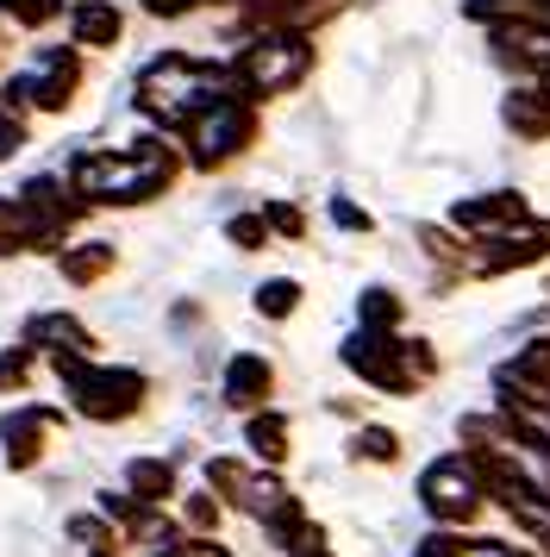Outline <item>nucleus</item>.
Masks as SVG:
<instances>
[{
    "label": "nucleus",
    "mask_w": 550,
    "mask_h": 557,
    "mask_svg": "<svg viewBox=\"0 0 550 557\" xmlns=\"http://www.w3.org/2000/svg\"><path fill=\"white\" fill-rule=\"evenodd\" d=\"M332 220H338V226H350V232L370 226V213H363V207H350V201H332Z\"/></svg>",
    "instance_id": "c756f323"
},
{
    "label": "nucleus",
    "mask_w": 550,
    "mask_h": 557,
    "mask_svg": "<svg viewBox=\"0 0 550 557\" xmlns=\"http://www.w3.org/2000/svg\"><path fill=\"white\" fill-rule=\"evenodd\" d=\"M95 557H120V545H100V552Z\"/></svg>",
    "instance_id": "2f4dec72"
},
{
    "label": "nucleus",
    "mask_w": 550,
    "mask_h": 557,
    "mask_svg": "<svg viewBox=\"0 0 550 557\" xmlns=\"http://www.w3.org/2000/svg\"><path fill=\"white\" fill-rule=\"evenodd\" d=\"M0 251H38V232H32V213L25 201H0Z\"/></svg>",
    "instance_id": "a211bd4d"
},
{
    "label": "nucleus",
    "mask_w": 550,
    "mask_h": 557,
    "mask_svg": "<svg viewBox=\"0 0 550 557\" xmlns=\"http://www.w3.org/2000/svg\"><path fill=\"white\" fill-rule=\"evenodd\" d=\"M270 388H275L270 357L238 351L232 363H225V401H232V407H263V401H270Z\"/></svg>",
    "instance_id": "f8f14e48"
},
{
    "label": "nucleus",
    "mask_w": 550,
    "mask_h": 557,
    "mask_svg": "<svg viewBox=\"0 0 550 557\" xmlns=\"http://www.w3.org/2000/svg\"><path fill=\"white\" fill-rule=\"evenodd\" d=\"M25 145V126H20V107H7L0 101V163H7V157L20 151Z\"/></svg>",
    "instance_id": "a878e982"
},
{
    "label": "nucleus",
    "mask_w": 550,
    "mask_h": 557,
    "mask_svg": "<svg viewBox=\"0 0 550 557\" xmlns=\"http://www.w3.org/2000/svg\"><path fill=\"white\" fill-rule=\"evenodd\" d=\"M57 376L70 388L75 413H88L100 426H113V420H132L138 407H145V388L150 382L138 370H100L88 357H57Z\"/></svg>",
    "instance_id": "7ed1b4c3"
},
{
    "label": "nucleus",
    "mask_w": 550,
    "mask_h": 557,
    "mask_svg": "<svg viewBox=\"0 0 550 557\" xmlns=\"http://www.w3.org/2000/svg\"><path fill=\"white\" fill-rule=\"evenodd\" d=\"M207 482L220 488L232 507H245V513H257V520H270L275 507L288 502V488L275 476H257V470H245V463H232V457H213L207 463Z\"/></svg>",
    "instance_id": "1a4fd4ad"
},
{
    "label": "nucleus",
    "mask_w": 550,
    "mask_h": 557,
    "mask_svg": "<svg viewBox=\"0 0 550 557\" xmlns=\"http://www.w3.org/2000/svg\"><path fill=\"white\" fill-rule=\"evenodd\" d=\"M313 70V51L300 45L295 32H270V38H250L245 51H238V63H232V76H238V88L245 95H288L300 76Z\"/></svg>",
    "instance_id": "20e7f679"
},
{
    "label": "nucleus",
    "mask_w": 550,
    "mask_h": 557,
    "mask_svg": "<svg viewBox=\"0 0 550 557\" xmlns=\"http://www.w3.org/2000/svg\"><path fill=\"white\" fill-rule=\"evenodd\" d=\"M70 32H75V45H88V51H107V45H120L125 20H120V7H113V0H75Z\"/></svg>",
    "instance_id": "ddd939ff"
},
{
    "label": "nucleus",
    "mask_w": 550,
    "mask_h": 557,
    "mask_svg": "<svg viewBox=\"0 0 550 557\" xmlns=\"http://www.w3.org/2000/svg\"><path fill=\"white\" fill-rule=\"evenodd\" d=\"M50 426H57V413H50V407H13V413L0 420V445H7V463H13V470H32V463L45 457Z\"/></svg>",
    "instance_id": "9d476101"
},
{
    "label": "nucleus",
    "mask_w": 550,
    "mask_h": 557,
    "mask_svg": "<svg viewBox=\"0 0 550 557\" xmlns=\"http://www.w3.org/2000/svg\"><path fill=\"white\" fill-rule=\"evenodd\" d=\"M500 245H507V251H488V257H482V270H488V276L513 270V263H532V257H550V226L513 232V238H500Z\"/></svg>",
    "instance_id": "2eb2a0df"
},
{
    "label": "nucleus",
    "mask_w": 550,
    "mask_h": 557,
    "mask_svg": "<svg viewBox=\"0 0 550 557\" xmlns=\"http://www.w3.org/2000/svg\"><path fill=\"white\" fill-rule=\"evenodd\" d=\"M20 201H25V213H32V232H38V251H63V238H70V226H75V213L88 201H70V188L57 176H32L20 188Z\"/></svg>",
    "instance_id": "0eeeda50"
},
{
    "label": "nucleus",
    "mask_w": 550,
    "mask_h": 557,
    "mask_svg": "<svg viewBox=\"0 0 550 557\" xmlns=\"http://www.w3.org/2000/svg\"><path fill=\"white\" fill-rule=\"evenodd\" d=\"M425 507L438 513V520H463V513H475V502H482V470H475V457H445V463H432L425 470Z\"/></svg>",
    "instance_id": "6e6552de"
},
{
    "label": "nucleus",
    "mask_w": 550,
    "mask_h": 557,
    "mask_svg": "<svg viewBox=\"0 0 550 557\" xmlns=\"http://www.w3.org/2000/svg\"><path fill=\"white\" fill-rule=\"evenodd\" d=\"M245 445H250V451H257V457H263V463H282V457H288V420H282V413H270V407H263V413L250 420Z\"/></svg>",
    "instance_id": "dca6fc26"
},
{
    "label": "nucleus",
    "mask_w": 550,
    "mask_h": 557,
    "mask_svg": "<svg viewBox=\"0 0 550 557\" xmlns=\"http://www.w3.org/2000/svg\"><path fill=\"white\" fill-rule=\"evenodd\" d=\"M263 220H270V232H288V238H300V232H307L300 207H288V201H270V207H263Z\"/></svg>",
    "instance_id": "bb28decb"
},
{
    "label": "nucleus",
    "mask_w": 550,
    "mask_h": 557,
    "mask_svg": "<svg viewBox=\"0 0 550 557\" xmlns=\"http://www.w3.org/2000/svg\"><path fill=\"white\" fill-rule=\"evenodd\" d=\"M175 182V151L163 138H138L132 151H82L70 163V188L100 207H138Z\"/></svg>",
    "instance_id": "f257e3e1"
},
{
    "label": "nucleus",
    "mask_w": 550,
    "mask_h": 557,
    "mask_svg": "<svg viewBox=\"0 0 550 557\" xmlns=\"http://www.w3.org/2000/svg\"><path fill=\"white\" fill-rule=\"evenodd\" d=\"M232 88H238L232 70L188 63V57H157L145 76H138V113H150L157 126H188L200 107L225 101Z\"/></svg>",
    "instance_id": "f03ea898"
},
{
    "label": "nucleus",
    "mask_w": 550,
    "mask_h": 557,
    "mask_svg": "<svg viewBox=\"0 0 550 557\" xmlns=\"http://www.w3.org/2000/svg\"><path fill=\"white\" fill-rule=\"evenodd\" d=\"M395 320H400V301L388 288H370L363 295V326H395Z\"/></svg>",
    "instance_id": "393cba45"
},
{
    "label": "nucleus",
    "mask_w": 550,
    "mask_h": 557,
    "mask_svg": "<svg viewBox=\"0 0 550 557\" xmlns=\"http://www.w3.org/2000/svg\"><path fill=\"white\" fill-rule=\"evenodd\" d=\"M32 357H38V345H13V351L0 357V395L25 388V376H32Z\"/></svg>",
    "instance_id": "5701e85b"
},
{
    "label": "nucleus",
    "mask_w": 550,
    "mask_h": 557,
    "mask_svg": "<svg viewBox=\"0 0 550 557\" xmlns=\"http://www.w3.org/2000/svg\"><path fill=\"white\" fill-rule=\"evenodd\" d=\"M200 0H145V13H157V20H182V13H195Z\"/></svg>",
    "instance_id": "c85d7f7f"
},
{
    "label": "nucleus",
    "mask_w": 550,
    "mask_h": 557,
    "mask_svg": "<svg viewBox=\"0 0 550 557\" xmlns=\"http://www.w3.org/2000/svg\"><path fill=\"white\" fill-rule=\"evenodd\" d=\"M25 345H38V351H50V357H88L95 351V338H88V326H82L75 313H32Z\"/></svg>",
    "instance_id": "9b49d317"
},
{
    "label": "nucleus",
    "mask_w": 550,
    "mask_h": 557,
    "mask_svg": "<svg viewBox=\"0 0 550 557\" xmlns=\"http://www.w3.org/2000/svg\"><path fill=\"white\" fill-rule=\"evenodd\" d=\"M395 451H400V438H395V432H382V426L357 432V457H370V463H395Z\"/></svg>",
    "instance_id": "b1692460"
},
{
    "label": "nucleus",
    "mask_w": 550,
    "mask_h": 557,
    "mask_svg": "<svg viewBox=\"0 0 550 557\" xmlns=\"http://www.w3.org/2000/svg\"><path fill=\"white\" fill-rule=\"evenodd\" d=\"M525 213V201L520 195H500V201H463V213H457V220H463V226H507V220H520Z\"/></svg>",
    "instance_id": "6ab92c4d"
},
{
    "label": "nucleus",
    "mask_w": 550,
    "mask_h": 557,
    "mask_svg": "<svg viewBox=\"0 0 550 557\" xmlns=\"http://www.w3.org/2000/svg\"><path fill=\"white\" fill-rule=\"evenodd\" d=\"M545 95H550V88H545Z\"/></svg>",
    "instance_id": "473e14b6"
},
{
    "label": "nucleus",
    "mask_w": 550,
    "mask_h": 557,
    "mask_svg": "<svg viewBox=\"0 0 550 557\" xmlns=\"http://www.w3.org/2000/svg\"><path fill=\"white\" fill-rule=\"evenodd\" d=\"M182 132H188V157H195V170H220V163H232V157L257 138V113H250V101L225 95V101L200 107Z\"/></svg>",
    "instance_id": "39448f33"
},
{
    "label": "nucleus",
    "mask_w": 550,
    "mask_h": 557,
    "mask_svg": "<svg viewBox=\"0 0 550 557\" xmlns=\"http://www.w3.org/2000/svg\"><path fill=\"white\" fill-rule=\"evenodd\" d=\"M125 482H132V495H138V502H170V495H175V463H170V457H132Z\"/></svg>",
    "instance_id": "4468645a"
},
{
    "label": "nucleus",
    "mask_w": 550,
    "mask_h": 557,
    "mask_svg": "<svg viewBox=\"0 0 550 557\" xmlns=\"http://www.w3.org/2000/svg\"><path fill=\"white\" fill-rule=\"evenodd\" d=\"M75 88H82V57L70 45H57V51L38 57V70L32 76H13L0 88V101L7 107H45V113H63L75 101Z\"/></svg>",
    "instance_id": "423d86ee"
},
{
    "label": "nucleus",
    "mask_w": 550,
    "mask_h": 557,
    "mask_svg": "<svg viewBox=\"0 0 550 557\" xmlns=\"http://www.w3.org/2000/svg\"><path fill=\"white\" fill-rule=\"evenodd\" d=\"M225 238H232L238 251H263V245H270V220H263V213H238V220H225Z\"/></svg>",
    "instance_id": "4be33fe9"
},
{
    "label": "nucleus",
    "mask_w": 550,
    "mask_h": 557,
    "mask_svg": "<svg viewBox=\"0 0 550 557\" xmlns=\"http://www.w3.org/2000/svg\"><path fill=\"white\" fill-rule=\"evenodd\" d=\"M182 557H232V552H225V545H213V539L200 532V539H182Z\"/></svg>",
    "instance_id": "7c9ffc66"
},
{
    "label": "nucleus",
    "mask_w": 550,
    "mask_h": 557,
    "mask_svg": "<svg viewBox=\"0 0 550 557\" xmlns=\"http://www.w3.org/2000/svg\"><path fill=\"white\" fill-rule=\"evenodd\" d=\"M57 263H63L70 282H100L107 270H113V245H75V251H63Z\"/></svg>",
    "instance_id": "f3484780"
},
{
    "label": "nucleus",
    "mask_w": 550,
    "mask_h": 557,
    "mask_svg": "<svg viewBox=\"0 0 550 557\" xmlns=\"http://www.w3.org/2000/svg\"><path fill=\"white\" fill-rule=\"evenodd\" d=\"M188 527L213 532V527H220V502H213V495H188Z\"/></svg>",
    "instance_id": "cd10ccee"
},
{
    "label": "nucleus",
    "mask_w": 550,
    "mask_h": 557,
    "mask_svg": "<svg viewBox=\"0 0 550 557\" xmlns=\"http://www.w3.org/2000/svg\"><path fill=\"white\" fill-rule=\"evenodd\" d=\"M57 13H63V0H0V20H13V26H25V32L50 26Z\"/></svg>",
    "instance_id": "412c9836"
},
{
    "label": "nucleus",
    "mask_w": 550,
    "mask_h": 557,
    "mask_svg": "<svg viewBox=\"0 0 550 557\" xmlns=\"http://www.w3.org/2000/svg\"><path fill=\"white\" fill-rule=\"evenodd\" d=\"M295 307H300V282L275 276V282H263V288H257V313H263V320H288Z\"/></svg>",
    "instance_id": "aec40b11"
}]
</instances>
